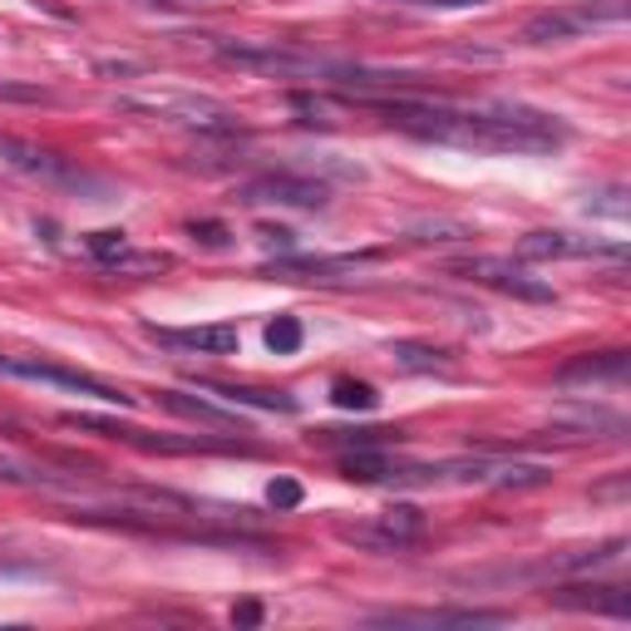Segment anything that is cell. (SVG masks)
Returning <instances> with one entry per match:
<instances>
[{
  "label": "cell",
  "mask_w": 631,
  "mask_h": 631,
  "mask_svg": "<svg viewBox=\"0 0 631 631\" xmlns=\"http://www.w3.org/2000/svg\"><path fill=\"white\" fill-rule=\"evenodd\" d=\"M557 381L563 385H577V381H612L622 385L627 381V351H602V355H582V361H567L563 371H557Z\"/></svg>",
  "instance_id": "obj_13"
},
{
  "label": "cell",
  "mask_w": 631,
  "mask_h": 631,
  "mask_svg": "<svg viewBox=\"0 0 631 631\" xmlns=\"http://www.w3.org/2000/svg\"><path fill=\"white\" fill-rule=\"evenodd\" d=\"M261 242H267V247H281V252H287L291 247V233H287V227H261V233H257Z\"/></svg>",
  "instance_id": "obj_30"
},
{
  "label": "cell",
  "mask_w": 631,
  "mask_h": 631,
  "mask_svg": "<svg viewBox=\"0 0 631 631\" xmlns=\"http://www.w3.org/2000/svg\"><path fill=\"white\" fill-rule=\"evenodd\" d=\"M331 399L341 409H375V405H381L375 385H365V381H335V395Z\"/></svg>",
  "instance_id": "obj_25"
},
{
  "label": "cell",
  "mask_w": 631,
  "mask_h": 631,
  "mask_svg": "<svg viewBox=\"0 0 631 631\" xmlns=\"http://www.w3.org/2000/svg\"><path fill=\"white\" fill-rule=\"evenodd\" d=\"M483 483H493V489H543V483H553V469L548 464H489L483 473Z\"/></svg>",
  "instance_id": "obj_19"
},
{
  "label": "cell",
  "mask_w": 631,
  "mask_h": 631,
  "mask_svg": "<svg viewBox=\"0 0 631 631\" xmlns=\"http://www.w3.org/2000/svg\"><path fill=\"white\" fill-rule=\"evenodd\" d=\"M217 55L237 69H257V75H331V60L301 55V50H287L277 40H217Z\"/></svg>",
  "instance_id": "obj_2"
},
{
  "label": "cell",
  "mask_w": 631,
  "mask_h": 631,
  "mask_svg": "<svg viewBox=\"0 0 631 631\" xmlns=\"http://www.w3.org/2000/svg\"><path fill=\"white\" fill-rule=\"evenodd\" d=\"M592 597H577V592H557V602L563 607H587V612H612V617H627L631 602L622 587H587Z\"/></svg>",
  "instance_id": "obj_21"
},
{
  "label": "cell",
  "mask_w": 631,
  "mask_h": 631,
  "mask_svg": "<svg viewBox=\"0 0 631 631\" xmlns=\"http://www.w3.org/2000/svg\"><path fill=\"white\" fill-rule=\"evenodd\" d=\"M237 203H247V207H325L331 203V193H325V183H311V178L267 173V178L242 183Z\"/></svg>",
  "instance_id": "obj_7"
},
{
  "label": "cell",
  "mask_w": 631,
  "mask_h": 631,
  "mask_svg": "<svg viewBox=\"0 0 631 631\" xmlns=\"http://www.w3.org/2000/svg\"><path fill=\"white\" fill-rule=\"evenodd\" d=\"M0 375H15V381H40V385H55V391H75V395L104 399V405H119V409L139 405L133 395H124L119 385L99 381V375L65 371V365H45V361H30V355H0Z\"/></svg>",
  "instance_id": "obj_4"
},
{
  "label": "cell",
  "mask_w": 631,
  "mask_h": 631,
  "mask_svg": "<svg viewBox=\"0 0 631 631\" xmlns=\"http://www.w3.org/2000/svg\"><path fill=\"white\" fill-rule=\"evenodd\" d=\"M133 114H153L163 124H183V129H207V133H233L237 119L213 99H197V94H129L119 99Z\"/></svg>",
  "instance_id": "obj_3"
},
{
  "label": "cell",
  "mask_w": 631,
  "mask_h": 631,
  "mask_svg": "<svg viewBox=\"0 0 631 631\" xmlns=\"http://www.w3.org/2000/svg\"><path fill=\"white\" fill-rule=\"evenodd\" d=\"M6 99H45V89H20V84H0Z\"/></svg>",
  "instance_id": "obj_32"
},
{
  "label": "cell",
  "mask_w": 631,
  "mask_h": 631,
  "mask_svg": "<svg viewBox=\"0 0 631 631\" xmlns=\"http://www.w3.org/2000/svg\"><path fill=\"white\" fill-rule=\"evenodd\" d=\"M291 114H301V124H316V129H335L351 119V104L331 94H291Z\"/></svg>",
  "instance_id": "obj_17"
},
{
  "label": "cell",
  "mask_w": 631,
  "mask_h": 631,
  "mask_svg": "<svg viewBox=\"0 0 631 631\" xmlns=\"http://www.w3.org/2000/svg\"><path fill=\"white\" fill-rule=\"evenodd\" d=\"M168 267H173L168 252H124V257L114 261V271H124V277H133V271H168Z\"/></svg>",
  "instance_id": "obj_26"
},
{
  "label": "cell",
  "mask_w": 631,
  "mask_h": 631,
  "mask_svg": "<svg viewBox=\"0 0 631 631\" xmlns=\"http://www.w3.org/2000/svg\"><path fill=\"white\" fill-rule=\"evenodd\" d=\"M391 627H489L503 622V612H385Z\"/></svg>",
  "instance_id": "obj_16"
},
{
  "label": "cell",
  "mask_w": 631,
  "mask_h": 631,
  "mask_svg": "<svg viewBox=\"0 0 631 631\" xmlns=\"http://www.w3.org/2000/svg\"><path fill=\"white\" fill-rule=\"evenodd\" d=\"M385 124L415 133V139L454 143V149H483V153H548L567 139V129L553 114L518 109V104H489V109H449V104H409L391 99L381 104Z\"/></svg>",
  "instance_id": "obj_1"
},
{
  "label": "cell",
  "mask_w": 631,
  "mask_h": 631,
  "mask_svg": "<svg viewBox=\"0 0 631 631\" xmlns=\"http://www.w3.org/2000/svg\"><path fill=\"white\" fill-rule=\"evenodd\" d=\"M557 425H567L573 439H597V435H622L627 419L617 415V409L582 405V409H557Z\"/></svg>",
  "instance_id": "obj_14"
},
{
  "label": "cell",
  "mask_w": 631,
  "mask_h": 631,
  "mask_svg": "<svg viewBox=\"0 0 631 631\" xmlns=\"http://www.w3.org/2000/svg\"><path fill=\"white\" fill-rule=\"evenodd\" d=\"M627 20V6H567V10H543L523 25L528 45H563V40H582L597 25H617Z\"/></svg>",
  "instance_id": "obj_5"
},
{
  "label": "cell",
  "mask_w": 631,
  "mask_h": 631,
  "mask_svg": "<svg viewBox=\"0 0 631 631\" xmlns=\"http://www.w3.org/2000/svg\"><path fill=\"white\" fill-rule=\"evenodd\" d=\"M469 237H473V233H469L464 223H445V217L409 227V242H469Z\"/></svg>",
  "instance_id": "obj_24"
},
{
  "label": "cell",
  "mask_w": 631,
  "mask_h": 631,
  "mask_svg": "<svg viewBox=\"0 0 631 631\" xmlns=\"http://www.w3.org/2000/svg\"><path fill=\"white\" fill-rule=\"evenodd\" d=\"M375 261V252H361V257H281L277 277H301V281H345L355 271H365Z\"/></svg>",
  "instance_id": "obj_10"
},
{
  "label": "cell",
  "mask_w": 631,
  "mask_h": 631,
  "mask_svg": "<svg viewBox=\"0 0 631 631\" xmlns=\"http://www.w3.org/2000/svg\"><path fill=\"white\" fill-rule=\"evenodd\" d=\"M0 158H6L10 168H20V173H30V178H45V183H84V173H75L65 158L50 153V149H35V143L0 139Z\"/></svg>",
  "instance_id": "obj_9"
},
{
  "label": "cell",
  "mask_w": 631,
  "mask_h": 631,
  "mask_svg": "<svg viewBox=\"0 0 631 631\" xmlns=\"http://www.w3.org/2000/svg\"><path fill=\"white\" fill-rule=\"evenodd\" d=\"M89 252H94L99 261H109V267H114V261H119L124 252H129V237L114 233V227H104V233H89Z\"/></svg>",
  "instance_id": "obj_27"
},
{
  "label": "cell",
  "mask_w": 631,
  "mask_h": 631,
  "mask_svg": "<svg viewBox=\"0 0 631 631\" xmlns=\"http://www.w3.org/2000/svg\"><path fill=\"white\" fill-rule=\"evenodd\" d=\"M0 483H20V489H35V483H50V489H60V479H50L45 469L25 464V459H15V454H0Z\"/></svg>",
  "instance_id": "obj_22"
},
{
  "label": "cell",
  "mask_w": 631,
  "mask_h": 631,
  "mask_svg": "<svg viewBox=\"0 0 631 631\" xmlns=\"http://www.w3.org/2000/svg\"><path fill=\"white\" fill-rule=\"evenodd\" d=\"M267 345L277 355H297L301 351V321L297 316H277V321L267 325Z\"/></svg>",
  "instance_id": "obj_23"
},
{
  "label": "cell",
  "mask_w": 631,
  "mask_h": 631,
  "mask_svg": "<svg viewBox=\"0 0 631 631\" xmlns=\"http://www.w3.org/2000/svg\"><path fill=\"white\" fill-rule=\"evenodd\" d=\"M375 528H381L395 548L419 543V538H425V509H415V503H395V509L381 513V523H375Z\"/></svg>",
  "instance_id": "obj_18"
},
{
  "label": "cell",
  "mask_w": 631,
  "mask_h": 631,
  "mask_svg": "<svg viewBox=\"0 0 631 631\" xmlns=\"http://www.w3.org/2000/svg\"><path fill=\"white\" fill-rule=\"evenodd\" d=\"M188 233H193L197 242H207V247H223V242H227V227L223 223H193Z\"/></svg>",
  "instance_id": "obj_29"
},
{
  "label": "cell",
  "mask_w": 631,
  "mask_h": 631,
  "mask_svg": "<svg viewBox=\"0 0 631 631\" xmlns=\"http://www.w3.org/2000/svg\"><path fill=\"white\" fill-rule=\"evenodd\" d=\"M153 335L168 345H188L197 355H237L242 345L237 325H188V331H153Z\"/></svg>",
  "instance_id": "obj_11"
},
{
  "label": "cell",
  "mask_w": 631,
  "mask_h": 631,
  "mask_svg": "<svg viewBox=\"0 0 631 631\" xmlns=\"http://www.w3.org/2000/svg\"><path fill=\"white\" fill-rule=\"evenodd\" d=\"M233 622H242V627L261 622V607H257V602H242V607H237V612H233Z\"/></svg>",
  "instance_id": "obj_31"
},
{
  "label": "cell",
  "mask_w": 631,
  "mask_h": 631,
  "mask_svg": "<svg viewBox=\"0 0 631 631\" xmlns=\"http://www.w3.org/2000/svg\"><path fill=\"white\" fill-rule=\"evenodd\" d=\"M454 277L479 281V287H493V291L518 297V301H557L548 281L528 277V271H523L518 261H509V257H469V261H459L454 267Z\"/></svg>",
  "instance_id": "obj_6"
},
{
  "label": "cell",
  "mask_w": 631,
  "mask_h": 631,
  "mask_svg": "<svg viewBox=\"0 0 631 631\" xmlns=\"http://www.w3.org/2000/svg\"><path fill=\"white\" fill-rule=\"evenodd\" d=\"M563 257H622V247L573 233H528L518 242V261H563Z\"/></svg>",
  "instance_id": "obj_8"
},
{
  "label": "cell",
  "mask_w": 631,
  "mask_h": 631,
  "mask_svg": "<svg viewBox=\"0 0 631 631\" xmlns=\"http://www.w3.org/2000/svg\"><path fill=\"white\" fill-rule=\"evenodd\" d=\"M203 395H223L233 405H257V409H277V415H297V395L287 391H252V385H197Z\"/></svg>",
  "instance_id": "obj_15"
},
{
  "label": "cell",
  "mask_w": 631,
  "mask_h": 631,
  "mask_svg": "<svg viewBox=\"0 0 631 631\" xmlns=\"http://www.w3.org/2000/svg\"><path fill=\"white\" fill-rule=\"evenodd\" d=\"M415 6H445V10H469V6H489V0H415Z\"/></svg>",
  "instance_id": "obj_33"
},
{
  "label": "cell",
  "mask_w": 631,
  "mask_h": 631,
  "mask_svg": "<svg viewBox=\"0 0 631 631\" xmlns=\"http://www.w3.org/2000/svg\"><path fill=\"white\" fill-rule=\"evenodd\" d=\"M267 503L277 513H291L301 503V483L297 479H287V473H281V479H271V489H267Z\"/></svg>",
  "instance_id": "obj_28"
},
{
  "label": "cell",
  "mask_w": 631,
  "mask_h": 631,
  "mask_svg": "<svg viewBox=\"0 0 631 631\" xmlns=\"http://www.w3.org/2000/svg\"><path fill=\"white\" fill-rule=\"evenodd\" d=\"M391 355L399 371H454V355L439 351V345H425V341H399Z\"/></svg>",
  "instance_id": "obj_20"
},
{
  "label": "cell",
  "mask_w": 631,
  "mask_h": 631,
  "mask_svg": "<svg viewBox=\"0 0 631 631\" xmlns=\"http://www.w3.org/2000/svg\"><path fill=\"white\" fill-rule=\"evenodd\" d=\"M158 405L178 419H193V425H213V429H237V409H223L203 395H183V391H158Z\"/></svg>",
  "instance_id": "obj_12"
}]
</instances>
